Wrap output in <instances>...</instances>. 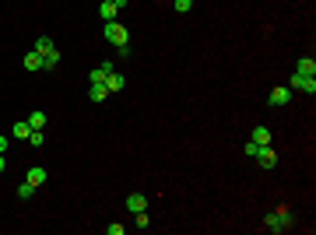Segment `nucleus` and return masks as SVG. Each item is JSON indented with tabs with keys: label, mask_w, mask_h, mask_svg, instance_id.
I'll list each match as a JSON object with an SVG mask.
<instances>
[{
	"label": "nucleus",
	"mask_w": 316,
	"mask_h": 235,
	"mask_svg": "<svg viewBox=\"0 0 316 235\" xmlns=\"http://www.w3.org/2000/svg\"><path fill=\"white\" fill-rule=\"evenodd\" d=\"M102 35H106V42H113L116 49L130 42V35H127V28H123L120 21H106V28H102Z\"/></svg>",
	"instance_id": "obj_1"
},
{
	"label": "nucleus",
	"mask_w": 316,
	"mask_h": 235,
	"mask_svg": "<svg viewBox=\"0 0 316 235\" xmlns=\"http://www.w3.org/2000/svg\"><path fill=\"white\" fill-rule=\"evenodd\" d=\"M264 225H267V232H274V235H278V232H288V228H292V214L281 207V211L267 214V218H264Z\"/></svg>",
	"instance_id": "obj_2"
},
{
	"label": "nucleus",
	"mask_w": 316,
	"mask_h": 235,
	"mask_svg": "<svg viewBox=\"0 0 316 235\" xmlns=\"http://www.w3.org/2000/svg\"><path fill=\"white\" fill-rule=\"evenodd\" d=\"M295 91H306V95H316V78H309V74H292V81H288Z\"/></svg>",
	"instance_id": "obj_3"
},
{
	"label": "nucleus",
	"mask_w": 316,
	"mask_h": 235,
	"mask_svg": "<svg viewBox=\"0 0 316 235\" xmlns=\"http://www.w3.org/2000/svg\"><path fill=\"white\" fill-rule=\"evenodd\" d=\"M288 102H292V88H285V84H281V88H274V91H271V98H267V105H271V109H281V105H288Z\"/></svg>",
	"instance_id": "obj_4"
},
{
	"label": "nucleus",
	"mask_w": 316,
	"mask_h": 235,
	"mask_svg": "<svg viewBox=\"0 0 316 235\" xmlns=\"http://www.w3.org/2000/svg\"><path fill=\"white\" fill-rule=\"evenodd\" d=\"M256 165H260V168H274V165H278V155H274V148H271V144H264V148H256Z\"/></svg>",
	"instance_id": "obj_5"
},
{
	"label": "nucleus",
	"mask_w": 316,
	"mask_h": 235,
	"mask_svg": "<svg viewBox=\"0 0 316 235\" xmlns=\"http://www.w3.org/2000/svg\"><path fill=\"white\" fill-rule=\"evenodd\" d=\"M109 74H113V64L106 60V64H98V67H95V71L88 74V84H102V81L109 78Z\"/></svg>",
	"instance_id": "obj_6"
},
{
	"label": "nucleus",
	"mask_w": 316,
	"mask_h": 235,
	"mask_svg": "<svg viewBox=\"0 0 316 235\" xmlns=\"http://www.w3.org/2000/svg\"><path fill=\"white\" fill-rule=\"evenodd\" d=\"M127 211H130V214L148 211V197H144V193H130V197H127Z\"/></svg>",
	"instance_id": "obj_7"
},
{
	"label": "nucleus",
	"mask_w": 316,
	"mask_h": 235,
	"mask_svg": "<svg viewBox=\"0 0 316 235\" xmlns=\"http://www.w3.org/2000/svg\"><path fill=\"white\" fill-rule=\"evenodd\" d=\"M102 84H106V88H109V91L116 95V91H123V88H127V78H123L120 71H113V74H109V78L102 81Z\"/></svg>",
	"instance_id": "obj_8"
},
{
	"label": "nucleus",
	"mask_w": 316,
	"mask_h": 235,
	"mask_svg": "<svg viewBox=\"0 0 316 235\" xmlns=\"http://www.w3.org/2000/svg\"><path fill=\"white\" fill-rule=\"evenodd\" d=\"M295 74H309V78H316V60H313V56H299Z\"/></svg>",
	"instance_id": "obj_9"
},
{
	"label": "nucleus",
	"mask_w": 316,
	"mask_h": 235,
	"mask_svg": "<svg viewBox=\"0 0 316 235\" xmlns=\"http://www.w3.org/2000/svg\"><path fill=\"white\" fill-rule=\"evenodd\" d=\"M249 141H253V144H260V148H264V144H271V127H264V123H260V127H253V137H249Z\"/></svg>",
	"instance_id": "obj_10"
},
{
	"label": "nucleus",
	"mask_w": 316,
	"mask_h": 235,
	"mask_svg": "<svg viewBox=\"0 0 316 235\" xmlns=\"http://www.w3.org/2000/svg\"><path fill=\"white\" fill-rule=\"evenodd\" d=\"M116 11H120V7H116L113 0H102V4H98V14H102V21H116Z\"/></svg>",
	"instance_id": "obj_11"
},
{
	"label": "nucleus",
	"mask_w": 316,
	"mask_h": 235,
	"mask_svg": "<svg viewBox=\"0 0 316 235\" xmlns=\"http://www.w3.org/2000/svg\"><path fill=\"white\" fill-rule=\"evenodd\" d=\"M57 64H60V49L42 53V71H57Z\"/></svg>",
	"instance_id": "obj_12"
},
{
	"label": "nucleus",
	"mask_w": 316,
	"mask_h": 235,
	"mask_svg": "<svg viewBox=\"0 0 316 235\" xmlns=\"http://www.w3.org/2000/svg\"><path fill=\"white\" fill-rule=\"evenodd\" d=\"M21 64H25V71H42V53H35V49H32Z\"/></svg>",
	"instance_id": "obj_13"
},
{
	"label": "nucleus",
	"mask_w": 316,
	"mask_h": 235,
	"mask_svg": "<svg viewBox=\"0 0 316 235\" xmlns=\"http://www.w3.org/2000/svg\"><path fill=\"white\" fill-rule=\"evenodd\" d=\"M11 134H14L18 141H28V134H32V127H28V120H18V123L11 127Z\"/></svg>",
	"instance_id": "obj_14"
},
{
	"label": "nucleus",
	"mask_w": 316,
	"mask_h": 235,
	"mask_svg": "<svg viewBox=\"0 0 316 235\" xmlns=\"http://www.w3.org/2000/svg\"><path fill=\"white\" fill-rule=\"evenodd\" d=\"M28 183H32L35 190H39V186L46 183V168H39V165H32V168H28Z\"/></svg>",
	"instance_id": "obj_15"
},
{
	"label": "nucleus",
	"mask_w": 316,
	"mask_h": 235,
	"mask_svg": "<svg viewBox=\"0 0 316 235\" xmlns=\"http://www.w3.org/2000/svg\"><path fill=\"white\" fill-rule=\"evenodd\" d=\"M106 95H109V88H106V84H91V88H88V98H91V102H102Z\"/></svg>",
	"instance_id": "obj_16"
},
{
	"label": "nucleus",
	"mask_w": 316,
	"mask_h": 235,
	"mask_svg": "<svg viewBox=\"0 0 316 235\" xmlns=\"http://www.w3.org/2000/svg\"><path fill=\"white\" fill-rule=\"evenodd\" d=\"M49 49H57L53 39H49V35H39V39H35V53H49Z\"/></svg>",
	"instance_id": "obj_17"
},
{
	"label": "nucleus",
	"mask_w": 316,
	"mask_h": 235,
	"mask_svg": "<svg viewBox=\"0 0 316 235\" xmlns=\"http://www.w3.org/2000/svg\"><path fill=\"white\" fill-rule=\"evenodd\" d=\"M28 127L32 130H42L46 127V112H28Z\"/></svg>",
	"instance_id": "obj_18"
},
{
	"label": "nucleus",
	"mask_w": 316,
	"mask_h": 235,
	"mask_svg": "<svg viewBox=\"0 0 316 235\" xmlns=\"http://www.w3.org/2000/svg\"><path fill=\"white\" fill-rule=\"evenodd\" d=\"M32 197H35V186H32V183L25 179V183L18 186V200H32Z\"/></svg>",
	"instance_id": "obj_19"
},
{
	"label": "nucleus",
	"mask_w": 316,
	"mask_h": 235,
	"mask_svg": "<svg viewBox=\"0 0 316 235\" xmlns=\"http://www.w3.org/2000/svg\"><path fill=\"white\" fill-rule=\"evenodd\" d=\"M28 144H32V148H42V144H46V134H42V130H32V134H28Z\"/></svg>",
	"instance_id": "obj_20"
},
{
	"label": "nucleus",
	"mask_w": 316,
	"mask_h": 235,
	"mask_svg": "<svg viewBox=\"0 0 316 235\" xmlns=\"http://www.w3.org/2000/svg\"><path fill=\"white\" fill-rule=\"evenodd\" d=\"M106 235H123V225H116V221H113V225H106Z\"/></svg>",
	"instance_id": "obj_21"
},
{
	"label": "nucleus",
	"mask_w": 316,
	"mask_h": 235,
	"mask_svg": "<svg viewBox=\"0 0 316 235\" xmlns=\"http://www.w3.org/2000/svg\"><path fill=\"white\" fill-rule=\"evenodd\" d=\"M172 4H176V11H190L193 7V0H172Z\"/></svg>",
	"instance_id": "obj_22"
},
{
	"label": "nucleus",
	"mask_w": 316,
	"mask_h": 235,
	"mask_svg": "<svg viewBox=\"0 0 316 235\" xmlns=\"http://www.w3.org/2000/svg\"><path fill=\"white\" fill-rule=\"evenodd\" d=\"M4 151H7V137L0 134V155H4Z\"/></svg>",
	"instance_id": "obj_23"
},
{
	"label": "nucleus",
	"mask_w": 316,
	"mask_h": 235,
	"mask_svg": "<svg viewBox=\"0 0 316 235\" xmlns=\"http://www.w3.org/2000/svg\"><path fill=\"white\" fill-rule=\"evenodd\" d=\"M113 4H116V7H127V0H113Z\"/></svg>",
	"instance_id": "obj_24"
},
{
	"label": "nucleus",
	"mask_w": 316,
	"mask_h": 235,
	"mask_svg": "<svg viewBox=\"0 0 316 235\" xmlns=\"http://www.w3.org/2000/svg\"><path fill=\"white\" fill-rule=\"evenodd\" d=\"M4 168H7V161H4V155H0V172H4Z\"/></svg>",
	"instance_id": "obj_25"
}]
</instances>
